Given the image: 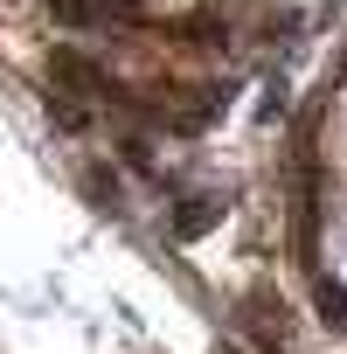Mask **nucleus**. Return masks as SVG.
Returning a JSON list of instances; mask_svg holds the SVG:
<instances>
[{"mask_svg":"<svg viewBox=\"0 0 347 354\" xmlns=\"http://www.w3.org/2000/svg\"><path fill=\"white\" fill-rule=\"evenodd\" d=\"M49 70H56V84H63V91H84V97H118V84H111L97 63H84L77 49H56V63H49Z\"/></svg>","mask_w":347,"mask_h":354,"instance_id":"1","label":"nucleus"},{"mask_svg":"<svg viewBox=\"0 0 347 354\" xmlns=\"http://www.w3.org/2000/svg\"><path fill=\"white\" fill-rule=\"evenodd\" d=\"M216 216H223V202H188L181 216H174V236H202Z\"/></svg>","mask_w":347,"mask_h":354,"instance_id":"2","label":"nucleus"},{"mask_svg":"<svg viewBox=\"0 0 347 354\" xmlns=\"http://www.w3.org/2000/svg\"><path fill=\"white\" fill-rule=\"evenodd\" d=\"M84 188H91V202H97L104 216H118V181H111L104 167H91V174H84Z\"/></svg>","mask_w":347,"mask_h":354,"instance_id":"3","label":"nucleus"},{"mask_svg":"<svg viewBox=\"0 0 347 354\" xmlns=\"http://www.w3.org/2000/svg\"><path fill=\"white\" fill-rule=\"evenodd\" d=\"M49 118H56L63 132H84V125H91V111H84V104H70V91H56V97H49Z\"/></svg>","mask_w":347,"mask_h":354,"instance_id":"4","label":"nucleus"},{"mask_svg":"<svg viewBox=\"0 0 347 354\" xmlns=\"http://www.w3.org/2000/svg\"><path fill=\"white\" fill-rule=\"evenodd\" d=\"M319 313H326V326H347V292L326 285V278H319Z\"/></svg>","mask_w":347,"mask_h":354,"instance_id":"5","label":"nucleus"}]
</instances>
